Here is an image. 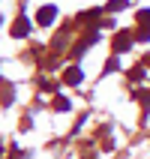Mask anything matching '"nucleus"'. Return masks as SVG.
Wrapping results in <instances>:
<instances>
[{"instance_id": "2", "label": "nucleus", "mask_w": 150, "mask_h": 159, "mask_svg": "<svg viewBox=\"0 0 150 159\" xmlns=\"http://www.w3.org/2000/svg\"><path fill=\"white\" fill-rule=\"evenodd\" d=\"M81 78H84V72H81L78 66H72V69L66 72V75H63V81H66V84H78Z\"/></svg>"}, {"instance_id": "4", "label": "nucleus", "mask_w": 150, "mask_h": 159, "mask_svg": "<svg viewBox=\"0 0 150 159\" xmlns=\"http://www.w3.org/2000/svg\"><path fill=\"white\" fill-rule=\"evenodd\" d=\"M126 48H129V36L120 33V36H117V51H126Z\"/></svg>"}, {"instance_id": "1", "label": "nucleus", "mask_w": 150, "mask_h": 159, "mask_svg": "<svg viewBox=\"0 0 150 159\" xmlns=\"http://www.w3.org/2000/svg\"><path fill=\"white\" fill-rule=\"evenodd\" d=\"M54 15H57V9H54V6H42V9H39V15H36V21H39L42 27H48L54 21Z\"/></svg>"}, {"instance_id": "3", "label": "nucleus", "mask_w": 150, "mask_h": 159, "mask_svg": "<svg viewBox=\"0 0 150 159\" xmlns=\"http://www.w3.org/2000/svg\"><path fill=\"white\" fill-rule=\"evenodd\" d=\"M27 33H30V21H27V18H21V21L12 27V36H27Z\"/></svg>"}]
</instances>
